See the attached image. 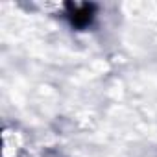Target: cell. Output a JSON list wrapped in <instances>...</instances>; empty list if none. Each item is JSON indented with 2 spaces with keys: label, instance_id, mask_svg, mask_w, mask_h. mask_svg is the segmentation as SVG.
<instances>
[{
  "label": "cell",
  "instance_id": "obj_1",
  "mask_svg": "<svg viewBox=\"0 0 157 157\" xmlns=\"http://www.w3.org/2000/svg\"><path fill=\"white\" fill-rule=\"evenodd\" d=\"M68 21L76 28H85L94 19V6L93 4H68Z\"/></svg>",
  "mask_w": 157,
  "mask_h": 157
}]
</instances>
